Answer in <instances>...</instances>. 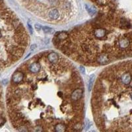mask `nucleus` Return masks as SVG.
Segmentation results:
<instances>
[{
	"mask_svg": "<svg viewBox=\"0 0 132 132\" xmlns=\"http://www.w3.org/2000/svg\"><path fill=\"white\" fill-rule=\"evenodd\" d=\"M92 33H93L94 36L96 38H98V39H103L104 37H106L107 30L104 28L98 26L96 29H95V30Z\"/></svg>",
	"mask_w": 132,
	"mask_h": 132,
	"instance_id": "f257e3e1",
	"label": "nucleus"
},
{
	"mask_svg": "<svg viewBox=\"0 0 132 132\" xmlns=\"http://www.w3.org/2000/svg\"><path fill=\"white\" fill-rule=\"evenodd\" d=\"M48 17H49V18H51L52 20L58 19L59 18V11L57 9H51L50 11H49V12H48Z\"/></svg>",
	"mask_w": 132,
	"mask_h": 132,
	"instance_id": "1a4fd4ad",
	"label": "nucleus"
},
{
	"mask_svg": "<svg viewBox=\"0 0 132 132\" xmlns=\"http://www.w3.org/2000/svg\"><path fill=\"white\" fill-rule=\"evenodd\" d=\"M34 27H35V29H36V30H37V31H40V25H38V24H36V25H34Z\"/></svg>",
	"mask_w": 132,
	"mask_h": 132,
	"instance_id": "2eb2a0df",
	"label": "nucleus"
},
{
	"mask_svg": "<svg viewBox=\"0 0 132 132\" xmlns=\"http://www.w3.org/2000/svg\"><path fill=\"white\" fill-rule=\"evenodd\" d=\"M85 8H86L87 11L88 13V14L91 15V16L94 15L96 13V9L94 6H91V5H86Z\"/></svg>",
	"mask_w": 132,
	"mask_h": 132,
	"instance_id": "9b49d317",
	"label": "nucleus"
},
{
	"mask_svg": "<svg viewBox=\"0 0 132 132\" xmlns=\"http://www.w3.org/2000/svg\"><path fill=\"white\" fill-rule=\"evenodd\" d=\"M94 77H95V75H93L92 76V77H91L90 80L88 81V91H91L92 86V83H93V80H94Z\"/></svg>",
	"mask_w": 132,
	"mask_h": 132,
	"instance_id": "ddd939ff",
	"label": "nucleus"
},
{
	"mask_svg": "<svg viewBox=\"0 0 132 132\" xmlns=\"http://www.w3.org/2000/svg\"><path fill=\"white\" fill-rule=\"evenodd\" d=\"M85 128L87 130L89 128H90V121L88 119H86V122H85Z\"/></svg>",
	"mask_w": 132,
	"mask_h": 132,
	"instance_id": "4468645a",
	"label": "nucleus"
},
{
	"mask_svg": "<svg viewBox=\"0 0 132 132\" xmlns=\"http://www.w3.org/2000/svg\"><path fill=\"white\" fill-rule=\"evenodd\" d=\"M28 26H29V29L30 33H33V29H32V26H31V25H30V23H28Z\"/></svg>",
	"mask_w": 132,
	"mask_h": 132,
	"instance_id": "dca6fc26",
	"label": "nucleus"
},
{
	"mask_svg": "<svg viewBox=\"0 0 132 132\" xmlns=\"http://www.w3.org/2000/svg\"><path fill=\"white\" fill-rule=\"evenodd\" d=\"M23 73H22L21 71H16L15 73L12 76V81L13 82L15 83V84H17L19 83L20 82H21L23 79Z\"/></svg>",
	"mask_w": 132,
	"mask_h": 132,
	"instance_id": "39448f33",
	"label": "nucleus"
},
{
	"mask_svg": "<svg viewBox=\"0 0 132 132\" xmlns=\"http://www.w3.org/2000/svg\"><path fill=\"white\" fill-rule=\"evenodd\" d=\"M48 59L49 62L52 64H55L59 62V55L55 52H51L48 55Z\"/></svg>",
	"mask_w": 132,
	"mask_h": 132,
	"instance_id": "0eeeda50",
	"label": "nucleus"
},
{
	"mask_svg": "<svg viewBox=\"0 0 132 132\" xmlns=\"http://www.w3.org/2000/svg\"><path fill=\"white\" fill-rule=\"evenodd\" d=\"M130 45V40L128 37H121L118 40V46L122 50L128 48Z\"/></svg>",
	"mask_w": 132,
	"mask_h": 132,
	"instance_id": "20e7f679",
	"label": "nucleus"
},
{
	"mask_svg": "<svg viewBox=\"0 0 132 132\" xmlns=\"http://www.w3.org/2000/svg\"><path fill=\"white\" fill-rule=\"evenodd\" d=\"M41 66L39 63L34 62L30 63L29 66V70L32 73H37L40 70Z\"/></svg>",
	"mask_w": 132,
	"mask_h": 132,
	"instance_id": "423d86ee",
	"label": "nucleus"
},
{
	"mask_svg": "<svg viewBox=\"0 0 132 132\" xmlns=\"http://www.w3.org/2000/svg\"><path fill=\"white\" fill-rule=\"evenodd\" d=\"M96 62L100 64H106L108 63L110 61V58L109 55L106 54H100L96 56Z\"/></svg>",
	"mask_w": 132,
	"mask_h": 132,
	"instance_id": "7ed1b4c3",
	"label": "nucleus"
},
{
	"mask_svg": "<svg viewBox=\"0 0 132 132\" xmlns=\"http://www.w3.org/2000/svg\"><path fill=\"white\" fill-rule=\"evenodd\" d=\"M66 130V126L64 124H63L62 123L58 124L55 125L54 128V131L58 132H65Z\"/></svg>",
	"mask_w": 132,
	"mask_h": 132,
	"instance_id": "9d476101",
	"label": "nucleus"
},
{
	"mask_svg": "<svg viewBox=\"0 0 132 132\" xmlns=\"http://www.w3.org/2000/svg\"><path fill=\"white\" fill-rule=\"evenodd\" d=\"M120 79L124 84H129L132 81V75L129 73H125L121 75Z\"/></svg>",
	"mask_w": 132,
	"mask_h": 132,
	"instance_id": "6e6552de",
	"label": "nucleus"
},
{
	"mask_svg": "<svg viewBox=\"0 0 132 132\" xmlns=\"http://www.w3.org/2000/svg\"><path fill=\"white\" fill-rule=\"evenodd\" d=\"M42 30L44 31V33H46V34H52L54 32V30L50 27H48V26H43Z\"/></svg>",
	"mask_w": 132,
	"mask_h": 132,
	"instance_id": "f8f14e48",
	"label": "nucleus"
},
{
	"mask_svg": "<svg viewBox=\"0 0 132 132\" xmlns=\"http://www.w3.org/2000/svg\"><path fill=\"white\" fill-rule=\"evenodd\" d=\"M83 94V91L82 88H77L75 90H73V91L71 94V99L73 101H77L81 99L82 96Z\"/></svg>",
	"mask_w": 132,
	"mask_h": 132,
	"instance_id": "f03ea898",
	"label": "nucleus"
}]
</instances>
